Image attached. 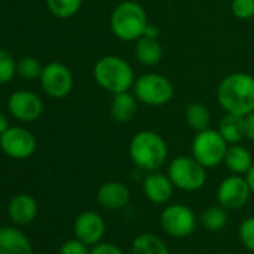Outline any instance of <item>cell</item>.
<instances>
[{
    "mask_svg": "<svg viewBox=\"0 0 254 254\" xmlns=\"http://www.w3.org/2000/svg\"><path fill=\"white\" fill-rule=\"evenodd\" d=\"M239 241L251 253H254V217L245 218L239 226Z\"/></svg>",
    "mask_w": 254,
    "mask_h": 254,
    "instance_id": "cell-28",
    "label": "cell"
},
{
    "mask_svg": "<svg viewBox=\"0 0 254 254\" xmlns=\"http://www.w3.org/2000/svg\"><path fill=\"white\" fill-rule=\"evenodd\" d=\"M160 224L169 236L187 238L194 232L197 218L190 206L183 203H172L162 211Z\"/></svg>",
    "mask_w": 254,
    "mask_h": 254,
    "instance_id": "cell-8",
    "label": "cell"
},
{
    "mask_svg": "<svg viewBox=\"0 0 254 254\" xmlns=\"http://www.w3.org/2000/svg\"><path fill=\"white\" fill-rule=\"evenodd\" d=\"M50 12L57 18H70L82 6V0H47Z\"/></svg>",
    "mask_w": 254,
    "mask_h": 254,
    "instance_id": "cell-25",
    "label": "cell"
},
{
    "mask_svg": "<svg viewBox=\"0 0 254 254\" xmlns=\"http://www.w3.org/2000/svg\"><path fill=\"white\" fill-rule=\"evenodd\" d=\"M174 189L175 186L172 184L168 174H162L159 171L148 172V175L142 181V191L145 197L156 205L169 202L174 194Z\"/></svg>",
    "mask_w": 254,
    "mask_h": 254,
    "instance_id": "cell-14",
    "label": "cell"
},
{
    "mask_svg": "<svg viewBox=\"0 0 254 254\" xmlns=\"http://www.w3.org/2000/svg\"><path fill=\"white\" fill-rule=\"evenodd\" d=\"M8 108H9V112L17 120L24 121V123H32L42 115L44 103L38 94L21 90V91H15L11 94L8 100Z\"/></svg>",
    "mask_w": 254,
    "mask_h": 254,
    "instance_id": "cell-12",
    "label": "cell"
},
{
    "mask_svg": "<svg viewBox=\"0 0 254 254\" xmlns=\"http://www.w3.org/2000/svg\"><path fill=\"white\" fill-rule=\"evenodd\" d=\"M244 126H245V138L254 142V112L244 117Z\"/></svg>",
    "mask_w": 254,
    "mask_h": 254,
    "instance_id": "cell-32",
    "label": "cell"
},
{
    "mask_svg": "<svg viewBox=\"0 0 254 254\" xmlns=\"http://www.w3.org/2000/svg\"><path fill=\"white\" fill-rule=\"evenodd\" d=\"M111 115L117 123H129L138 111V99L130 91L117 93L111 102Z\"/></svg>",
    "mask_w": 254,
    "mask_h": 254,
    "instance_id": "cell-18",
    "label": "cell"
},
{
    "mask_svg": "<svg viewBox=\"0 0 254 254\" xmlns=\"http://www.w3.org/2000/svg\"><path fill=\"white\" fill-rule=\"evenodd\" d=\"M253 156L251 153L242 147L241 144H232L229 145L226 156H224V165L226 168L235 174V175H245L248 172V169L253 165Z\"/></svg>",
    "mask_w": 254,
    "mask_h": 254,
    "instance_id": "cell-19",
    "label": "cell"
},
{
    "mask_svg": "<svg viewBox=\"0 0 254 254\" xmlns=\"http://www.w3.org/2000/svg\"><path fill=\"white\" fill-rule=\"evenodd\" d=\"M42 70H44V67L39 63V60L35 59V57H32V56L23 57L20 62H17V73H20L26 79L41 78Z\"/></svg>",
    "mask_w": 254,
    "mask_h": 254,
    "instance_id": "cell-26",
    "label": "cell"
},
{
    "mask_svg": "<svg viewBox=\"0 0 254 254\" xmlns=\"http://www.w3.org/2000/svg\"><path fill=\"white\" fill-rule=\"evenodd\" d=\"M132 254H171L162 238L153 233H141L132 242Z\"/></svg>",
    "mask_w": 254,
    "mask_h": 254,
    "instance_id": "cell-22",
    "label": "cell"
},
{
    "mask_svg": "<svg viewBox=\"0 0 254 254\" xmlns=\"http://www.w3.org/2000/svg\"><path fill=\"white\" fill-rule=\"evenodd\" d=\"M8 215L18 226L30 224L38 215V203L35 197L26 193L14 196L8 205Z\"/></svg>",
    "mask_w": 254,
    "mask_h": 254,
    "instance_id": "cell-17",
    "label": "cell"
},
{
    "mask_svg": "<svg viewBox=\"0 0 254 254\" xmlns=\"http://www.w3.org/2000/svg\"><path fill=\"white\" fill-rule=\"evenodd\" d=\"M105 230H106L105 220L102 218L100 214L94 211L81 212L73 223L75 236L82 242H85L87 245H96L102 242Z\"/></svg>",
    "mask_w": 254,
    "mask_h": 254,
    "instance_id": "cell-13",
    "label": "cell"
},
{
    "mask_svg": "<svg viewBox=\"0 0 254 254\" xmlns=\"http://www.w3.org/2000/svg\"><path fill=\"white\" fill-rule=\"evenodd\" d=\"M94 81L111 94L130 91L136 81L132 64L120 56H103L93 67Z\"/></svg>",
    "mask_w": 254,
    "mask_h": 254,
    "instance_id": "cell-4",
    "label": "cell"
},
{
    "mask_svg": "<svg viewBox=\"0 0 254 254\" xmlns=\"http://www.w3.org/2000/svg\"><path fill=\"white\" fill-rule=\"evenodd\" d=\"M90 254H124L123 250L120 247H117L115 244H109V242H99L96 245H93V248L90 250Z\"/></svg>",
    "mask_w": 254,
    "mask_h": 254,
    "instance_id": "cell-31",
    "label": "cell"
},
{
    "mask_svg": "<svg viewBox=\"0 0 254 254\" xmlns=\"http://www.w3.org/2000/svg\"><path fill=\"white\" fill-rule=\"evenodd\" d=\"M135 56L141 64L147 67H153L160 63L163 57V50H162L159 39L142 36L135 44Z\"/></svg>",
    "mask_w": 254,
    "mask_h": 254,
    "instance_id": "cell-20",
    "label": "cell"
},
{
    "mask_svg": "<svg viewBox=\"0 0 254 254\" xmlns=\"http://www.w3.org/2000/svg\"><path fill=\"white\" fill-rule=\"evenodd\" d=\"M200 224L211 232L221 230L227 224V209L221 205L206 208L200 215Z\"/></svg>",
    "mask_w": 254,
    "mask_h": 254,
    "instance_id": "cell-24",
    "label": "cell"
},
{
    "mask_svg": "<svg viewBox=\"0 0 254 254\" xmlns=\"http://www.w3.org/2000/svg\"><path fill=\"white\" fill-rule=\"evenodd\" d=\"M0 254H33L30 239L17 227H0Z\"/></svg>",
    "mask_w": 254,
    "mask_h": 254,
    "instance_id": "cell-16",
    "label": "cell"
},
{
    "mask_svg": "<svg viewBox=\"0 0 254 254\" xmlns=\"http://www.w3.org/2000/svg\"><path fill=\"white\" fill-rule=\"evenodd\" d=\"M90 245L82 242L81 239H69L60 247V254H90Z\"/></svg>",
    "mask_w": 254,
    "mask_h": 254,
    "instance_id": "cell-30",
    "label": "cell"
},
{
    "mask_svg": "<svg viewBox=\"0 0 254 254\" xmlns=\"http://www.w3.org/2000/svg\"><path fill=\"white\" fill-rule=\"evenodd\" d=\"M130 160L142 171H159L169 156L166 141L154 130H141L133 135L129 144Z\"/></svg>",
    "mask_w": 254,
    "mask_h": 254,
    "instance_id": "cell-3",
    "label": "cell"
},
{
    "mask_svg": "<svg viewBox=\"0 0 254 254\" xmlns=\"http://www.w3.org/2000/svg\"><path fill=\"white\" fill-rule=\"evenodd\" d=\"M186 123L194 132L205 130L211 124V111L206 105L193 102L186 108Z\"/></svg>",
    "mask_w": 254,
    "mask_h": 254,
    "instance_id": "cell-23",
    "label": "cell"
},
{
    "mask_svg": "<svg viewBox=\"0 0 254 254\" xmlns=\"http://www.w3.org/2000/svg\"><path fill=\"white\" fill-rule=\"evenodd\" d=\"M229 144L215 129H208L196 132L191 141V156L202 163L206 169L215 168L224 162Z\"/></svg>",
    "mask_w": 254,
    "mask_h": 254,
    "instance_id": "cell-7",
    "label": "cell"
},
{
    "mask_svg": "<svg viewBox=\"0 0 254 254\" xmlns=\"http://www.w3.org/2000/svg\"><path fill=\"white\" fill-rule=\"evenodd\" d=\"M148 24L145 8L135 0H124L118 3L109 18L111 32L121 42H136L144 36Z\"/></svg>",
    "mask_w": 254,
    "mask_h": 254,
    "instance_id": "cell-2",
    "label": "cell"
},
{
    "mask_svg": "<svg viewBox=\"0 0 254 254\" xmlns=\"http://www.w3.org/2000/svg\"><path fill=\"white\" fill-rule=\"evenodd\" d=\"M0 148L12 159L24 160L36 151V138L23 127H9L0 135Z\"/></svg>",
    "mask_w": 254,
    "mask_h": 254,
    "instance_id": "cell-11",
    "label": "cell"
},
{
    "mask_svg": "<svg viewBox=\"0 0 254 254\" xmlns=\"http://www.w3.org/2000/svg\"><path fill=\"white\" fill-rule=\"evenodd\" d=\"M97 202L105 209L117 211L123 209L130 200V190L126 184L120 181H108L103 183L97 190Z\"/></svg>",
    "mask_w": 254,
    "mask_h": 254,
    "instance_id": "cell-15",
    "label": "cell"
},
{
    "mask_svg": "<svg viewBox=\"0 0 254 254\" xmlns=\"http://www.w3.org/2000/svg\"><path fill=\"white\" fill-rule=\"evenodd\" d=\"M251 189L242 175H230L226 177L218 189H217V200L218 205L226 208L227 211L241 209L250 199Z\"/></svg>",
    "mask_w": 254,
    "mask_h": 254,
    "instance_id": "cell-9",
    "label": "cell"
},
{
    "mask_svg": "<svg viewBox=\"0 0 254 254\" xmlns=\"http://www.w3.org/2000/svg\"><path fill=\"white\" fill-rule=\"evenodd\" d=\"M39 79H41V85L44 91L54 99L66 97L73 88L72 72L69 70L67 66L59 62H53L44 66V70Z\"/></svg>",
    "mask_w": 254,
    "mask_h": 254,
    "instance_id": "cell-10",
    "label": "cell"
},
{
    "mask_svg": "<svg viewBox=\"0 0 254 254\" xmlns=\"http://www.w3.org/2000/svg\"><path fill=\"white\" fill-rule=\"evenodd\" d=\"M144 36L151 38V39H159V36H160V29H159L156 24H151V23H150V24L147 26V29H145Z\"/></svg>",
    "mask_w": 254,
    "mask_h": 254,
    "instance_id": "cell-33",
    "label": "cell"
},
{
    "mask_svg": "<svg viewBox=\"0 0 254 254\" xmlns=\"http://www.w3.org/2000/svg\"><path fill=\"white\" fill-rule=\"evenodd\" d=\"M245 180H247V183H248V186L251 189V193L254 194V162H253L251 168L248 169V172L245 174Z\"/></svg>",
    "mask_w": 254,
    "mask_h": 254,
    "instance_id": "cell-34",
    "label": "cell"
},
{
    "mask_svg": "<svg viewBox=\"0 0 254 254\" xmlns=\"http://www.w3.org/2000/svg\"><path fill=\"white\" fill-rule=\"evenodd\" d=\"M17 73V62L11 53L0 50V84L9 82Z\"/></svg>",
    "mask_w": 254,
    "mask_h": 254,
    "instance_id": "cell-27",
    "label": "cell"
},
{
    "mask_svg": "<svg viewBox=\"0 0 254 254\" xmlns=\"http://www.w3.org/2000/svg\"><path fill=\"white\" fill-rule=\"evenodd\" d=\"M9 129V123H8V118L3 115V114H0V135H3L6 130Z\"/></svg>",
    "mask_w": 254,
    "mask_h": 254,
    "instance_id": "cell-35",
    "label": "cell"
},
{
    "mask_svg": "<svg viewBox=\"0 0 254 254\" xmlns=\"http://www.w3.org/2000/svg\"><path fill=\"white\" fill-rule=\"evenodd\" d=\"M175 88L169 78L160 73H144L133 84V94L138 102L148 106H163L174 97Z\"/></svg>",
    "mask_w": 254,
    "mask_h": 254,
    "instance_id": "cell-6",
    "label": "cell"
},
{
    "mask_svg": "<svg viewBox=\"0 0 254 254\" xmlns=\"http://www.w3.org/2000/svg\"><path fill=\"white\" fill-rule=\"evenodd\" d=\"M217 100L224 112L245 117L254 112V76L247 72H233L217 87Z\"/></svg>",
    "mask_w": 254,
    "mask_h": 254,
    "instance_id": "cell-1",
    "label": "cell"
},
{
    "mask_svg": "<svg viewBox=\"0 0 254 254\" xmlns=\"http://www.w3.org/2000/svg\"><path fill=\"white\" fill-rule=\"evenodd\" d=\"M230 9L235 18L250 20L254 17V0H232Z\"/></svg>",
    "mask_w": 254,
    "mask_h": 254,
    "instance_id": "cell-29",
    "label": "cell"
},
{
    "mask_svg": "<svg viewBox=\"0 0 254 254\" xmlns=\"http://www.w3.org/2000/svg\"><path fill=\"white\" fill-rule=\"evenodd\" d=\"M168 177L175 189L183 191H197L206 183V168L193 156H178L171 160Z\"/></svg>",
    "mask_w": 254,
    "mask_h": 254,
    "instance_id": "cell-5",
    "label": "cell"
},
{
    "mask_svg": "<svg viewBox=\"0 0 254 254\" xmlns=\"http://www.w3.org/2000/svg\"><path fill=\"white\" fill-rule=\"evenodd\" d=\"M220 135L224 138V141L232 145V144H239L245 138V126H244V117L236 115V114H229L220 120L218 129Z\"/></svg>",
    "mask_w": 254,
    "mask_h": 254,
    "instance_id": "cell-21",
    "label": "cell"
}]
</instances>
